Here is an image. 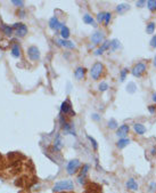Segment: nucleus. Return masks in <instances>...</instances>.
<instances>
[{"instance_id": "1", "label": "nucleus", "mask_w": 156, "mask_h": 193, "mask_svg": "<svg viewBox=\"0 0 156 193\" xmlns=\"http://www.w3.org/2000/svg\"><path fill=\"white\" fill-rule=\"evenodd\" d=\"M74 189V183L71 180H63L57 183H55L53 191L54 192H61V191H70Z\"/></svg>"}, {"instance_id": "2", "label": "nucleus", "mask_w": 156, "mask_h": 193, "mask_svg": "<svg viewBox=\"0 0 156 193\" xmlns=\"http://www.w3.org/2000/svg\"><path fill=\"white\" fill-rule=\"evenodd\" d=\"M103 70H104V65L100 63V62H96L92 66H91V70H90V76L93 80H97L101 73H103Z\"/></svg>"}, {"instance_id": "3", "label": "nucleus", "mask_w": 156, "mask_h": 193, "mask_svg": "<svg viewBox=\"0 0 156 193\" xmlns=\"http://www.w3.org/2000/svg\"><path fill=\"white\" fill-rule=\"evenodd\" d=\"M145 72H146V64H145V63H141V62H140V63H137V64L132 68V70H131L132 76L136 77V78H141Z\"/></svg>"}, {"instance_id": "4", "label": "nucleus", "mask_w": 156, "mask_h": 193, "mask_svg": "<svg viewBox=\"0 0 156 193\" xmlns=\"http://www.w3.org/2000/svg\"><path fill=\"white\" fill-rule=\"evenodd\" d=\"M13 31L16 33L17 37H24L26 33H27V26L23 23H15L13 26Z\"/></svg>"}, {"instance_id": "5", "label": "nucleus", "mask_w": 156, "mask_h": 193, "mask_svg": "<svg viewBox=\"0 0 156 193\" xmlns=\"http://www.w3.org/2000/svg\"><path fill=\"white\" fill-rule=\"evenodd\" d=\"M80 160L79 159H73L71 160L69 164H67V167H66V170H67V174L69 175H73L78 172L79 167H80Z\"/></svg>"}, {"instance_id": "6", "label": "nucleus", "mask_w": 156, "mask_h": 193, "mask_svg": "<svg viewBox=\"0 0 156 193\" xmlns=\"http://www.w3.org/2000/svg\"><path fill=\"white\" fill-rule=\"evenodd\" d=\"M27 56L30 57L31 61H39L40 60V50L35 46H31L27 48Z\"/></svg>"}, {"instance_id": "7", "label": "nucleus", "mask_w": 156, "mask_h": 193, "mask_svg": "<svg viewBox=\"0 0 156 193\" xmlns=\"http://www.w3.org/2000/svg\"><path fill=\"white\" fill-rule=\"evenodd\" d=\"M91 41L93 42V45H99L100 42L105 41V34L101 31H96L91 34Z\"/></svg>"}, {"instance_id": "8", "label": "nucleus", "mask_w": 156, "mask_h": 193, "mask_svg": "<svg viewBox=\"0 0 156 193\" xmlns=\"http://www.w3.org/2000/svg\"><path fill=\"white\" fill-rule=\"evenodd\" d=\"M130 127L128 125H121L117 129H116V136L120 138H127L128 134H129Z\"/></svg>"}, {"instance_id": "9", "label": "nucleus", "mask_w": 156, "mask_h": 193, "mask_svg": "<svg viewBox=\"0 0 156 193\" xmlns=\"http://www.w3.org/2000/svg\"><path fill=\"white\" fill-rule=\"evenodd\" d=\"M63 25H64V24H63V23H61V22H59V19H58L56 16H53V17L49 19V27H50L51 30H54V31H58V30H61Z\"/></svg>"}, {"instance_id": "10", "label": "nucleus", "mask_w": 156, "mask_h": 193, "mask_svg": "<svg viewBox=\"0 0 156 193\" xmlns=\"http://www.w3.org/2000/svg\"><path fill=\"white\" fill-rule=\"evenodd\" d=\"M61 112L64 113V114H67V113H72L74 115V111L72 110V105L70 103V101H64L61 105Z\"/></svg>"}, {"instance_id": "11", "label": "nucleus", "mask_w": 156, "mask_h": 193, "mask_svg": "<svg viewBox=\"0 0 156 193\" xmlns=\"http://www.w3.org/2000/svg\"><path fill=\"white\" fill-rule=\"evenodd\" d=\"M109 46H111V41H108V40H105L103 44H101V46L98 48V49H96L95 50V55L96 56H99V55H101L105 50H107V49H109Z\"/></svg>"}, {"instance_id": "12", "label": "nucleus", "mask_w": 156, "mask_h": 193, "mask_svg": "<svg viewBox=\"0 0 156 193\" xmlns=\"http://www.w3.org/2000/svg\"><path fill=\"white\" fill-rule=\"evenodd\" d=\"M89 168H90L89 165H84V166H83V168H82V170H81V173H80V175H79V177H78V182L80 184H84V180H85V176H87V174H88Z\"/></svg>"}, {"instance_id": "13", "label": "nucleus", "mask_w": 156, "mask_h": 193, "mask_svg": "<svg viewBox=\"0 0 156 193\" xmlns=\"http://www.w3.org/2000/svg\"><path fill=\"white\" fill-rule=\"evenodd\" d=\"M58 45L59 46H63L65 48H69V49H74L75 48V45L73 41H70V40H64V39H59L58 41Z\"/></svg>"}, {"instance_id": "14", "label": "nucleus", "mask_w": 156, "mask_h": 193, "mask_svg": "<svg viewBox=\"0 0 156 193\" xmlns=\"http://www.w3.org/2000/svg\"><path fill=\"white\" fill-rule=\"evenodd\" d=\"M63 147V142H62V137L61 134H57L55 137V142H54V150L55 151H61Z\"/></svg>"}, {"instance_id": "15", "label": "nucleus", "mask_w": 156, "mask_h": 193, "mask_svg": "<svg viewBox=\"0 0 156 193\" xmlns=\"http://www.w3.org/2000/svg\"><path fill=\"white\" fill-rule=\"evenodd\" d=\"M10 55H11L14 58H19V57H21V48H19V45H18V44H15V45L11 47Z\"/></svg>"}, {"instance_id": "16", "label": "nucleus", "mask_w": 156, "mask_h": 193, "mask_svg": "<svg viewBox=\"0 0 156 193\" xmlns=\"http://www.w3.org/2000/svg\"><path fill=\"white\" fill-rule=\"evenodd\" d=\"M133 130H135L138 135H144V134L146 133V127H145L143 123L137 122V123L133 125Z\"/></svg>"}, {"instance_id": "17", "label": "nucleus", "mask_w": 156, "mask_h": 193, "mask_svg": "<svg viewBox=\"0 0 156 193\" xmlns=\"http://www.w3.org/2000/svg\"><path fill=\"white\" fill-rule=\"evenodd\" d=\"M62 126H63V129H64L65 133L71 134V135H75V129H74L73 123H67V122H65V123L62 125Z\"/></svg>"}, {"instance_id": "18", "label": "nucleus", "mask_w": 156, "mask_h": 193, "mask_svg": "<svg viewBox=\"0 0 156 193\" xmlns=\"http://www.w3.org/2000/svg\"><path fill=\"white\" fill-rule=\"evenodd\" d=\"M127 188L129 189V190H132V191H137L138 190V183L135 181V178H129L128 180V182H127Z\"/></svg>"}, {"instance_id": "19", "label": "nucleus", "mask_w": 156, "mask_h": 193, "mask_svg": "<svg viewBox=\"0 0 156 193\" xmlns=\"http://www.w3.org/2000/svg\"><path fill=\"white\" fill-rule=\"evenodd\" d=\"M84 73H85V69L82 68V66H79V68H77V70L74 72V77L77 78V80H81V79H83Z\"/></svg>"}, {"instance_id": "20", "label": "nucleus", "mask_w": 156, "mask_h": 193, "mask_svg": "<svg viewBox=\"0 0 156 193\" xmlns=\"http://www.w3.org/2000/svg\"><path fill=\"white\" fill-rule=\"evenodd\" d=\"M61 36H62V39H64V40H67V39L70 38V36H71L70 29H69L66 25H63V26H62V29H61Z\"/></svg>"}, {"instance_id": "21", "label": "nucleus", "mask_w": 156, "mask_h": 193, "mask_svg": "<svg viewBox=\"0 0 156 193\" xmlns=\"http://www.w3.org/2000/svg\"><path fill=\"white\" fill-rule=\"evenodd\" d=\"M83 22L85 23V24H90V25H92V26H97V24H96V22H95V19L91 17V15H89V14H84L83 15Z\"/></svg>"}, {"instance_id": "22", "label": "nucleus", "mask_w": 156, "mask_h": 193, "mask_svg": "<svg viewBox=\"0 0 156 193\" xmlns=\"http://www.w3.org/2000/svg\"><path fill=\"white\" fill-rule=\"evenodd\" d=\"M130 139L129 138H120L119 139V142L116 143V146L119 147V149H124L125 146H128L129 144H130Z\"/></svg>"}, {"instance_id": "23", "label": "nucleus", "mask_w": 156, "mask_h": 193, "mask_svg": "<svg viewBox=\"0 0 156 193\" xmlns=\"http://www.w3.org/2000/svg\"><path fill=\"white\" fill-rule=\"evenodd\" d=\"M129 9H130V5L129 3H121V5H119L116 7V11L119 14H123V13H125Z\"/></svg>"}, {"instance_id": "24", "label": "nucleus", "mask_w": 156, "mask_h": 193, "mask_svg": "<svg viewBox=\"0 0 156 193\" xmlns=\"http://www.w3.org/2000/svg\"><path fill=\"white\" fill-rule=\"evenodd\" d=\"M0 29H1V31L6 34V36H11L13 34V27L11 26H8V25H5V24H2V25H0Z\"/></svg>"}, {"instance_id": "25", "label": "nucleus", "mask_w": 156, "mask_h": 193, "mask_svg": "<svg viewBox=\"0 0 156 193\" xmlns=\"http://www.w3.org/2000/svg\"><path fill=\"white\" fill-rule=\"evenodd\" d=\"M155 27H156L155 22H149V23L146 25V32L149 33V34H152V33L155 32Z\"/></svg>"}, {"instance_id": "26", "label": "nucleus", "mask_w": 156, "mask_h": 193, "mask_svg": "<svg viewBox=\"0 0 156 193\" xmlns=\"http://www.w3.org/2000/svg\"><path fill=\"white\" fill-rule=\"evenodd\" d=\"M120 48V41L117 40V39H113L112 41H111V46H109V49L112 50V52H115L116 49H119Z\"/></svg>"}, {"instance_id": "27", "label": "nucleus", "mask_w": 156, "mask_h": 193, "mask_svg": "<svg viewBox=\"0 0 156 193\" xmlns=\"http://www.w3.org/2000/svg\"><path fill=\"white\" fill-rule=\"evenodd\" d=\"M146 5H147V8L151 10V11H156V0H148L147 2H146Z\"/></svg>"}, {"instance_id": "28", "label": "nucleus", "mask_w": 156, "mask_h": 193, "mask_svg": "<svg viewBox=\"0 0 156 193\" xmlns=\"http://www.w3.org/2000/svg\"><path fill=\"white\" fill-rule=\"evenodd\" d=\"M108 128H109V129H117V128H119L117 121H116L114 118L109 119V121H108Z\"/></svg>"}, {"instance_id": "29", "label": "nucleus", "mask_w": 156, "mask_h": 193, "mask_svg": "<svg viewBox=\"0 0 156 193\" xmlns=\"http://www.w3.org/2000/svg\"><path fill=\"white\" fill-rule=\"evenodd\" d=\"M127 90L130 93V94H133L136 90H137V86L135 82H129L128 86H127Z\"/></svg>"}, {"instance_id": "30", "label": "nucleus", "mask_w": 156, "mask_h": 193, "mask_svg": "<svg viewBox=\"0 0 156 193\" xmlns=\"http://www.w3.org/2000/svg\"><path fill=\"white\" fill-rule=\"evenodd\" d=\"M98 88H99V90H100V92H106V90L109 88V86H108V84H107L106 81H101V82L99 84Z\"/></svg>"}, {"instance_id": "31", "label": "nucleus", "mask_w": 156, "mask_h": 193, "mask_svg": "<svg viewBox=\"0 0 156 193\" xmlns=\"http://www.w3.org/2000/svg\"><path fill=\"white\" fill-rule=\"evenodd\" d=\"M87 138L91 142V144H92V147H93V150H97L98 149V143H97V141L92 137V136H90V135H87Z\"/></svg>"}, {"instance_id": "32", "label": "nucleus", "mask_w": 156, "mask_h": 193, "mask_svg": "<svg viewBox=\"0 0 156 193\" xmlns=\"http://www.w3.org/2000/svg\"><path fill=\"white\" fill-rule=\"evenodd\" d=\"M127 74H128V69H123L121 72H120V81L123 82L127 78Z\"/></svg>"}, {"instance_id": "33", "label": "nucleus", "mask_w": 156, "mask_h": 193, "mask_svg": "<svg viewBox=\"0 0 156 193\" xmlns=\"http://www.w3.org/2000/svg\"><path fill=\"white\" fill-rule=\"evenodd\" d=\"M105 14H106V11H101V13H99V14L97 15V21H98L99 23H101V22L105 19Z\"/></svg>"}, {"instance_id": "34", "label": "nucleus", "mask_w": 156, "mask_h": 193, "mask_svg": "<svg viewBox=\"0 0 156 193\" xmlns=\"http://www.w3.org/2000/svg\"><path fill=\"white\" fill-rule=\"evenodd\" d=\"M111 18H112V14H111V13H106V14H105V19H104L105 25H108V24H109Z\"/></svg>"}, {"instance_id": "35", "label": "nucleus", "mask_w": 156, "mask_h": 193, "mask_svg": "<svg viewBox=\"0 0 156 193\" xmlns=\"http://www.w3.org/2000/svg\"><path fill=\"white\" fill-rule=\"evenodd\" d=\"M11 3H14V5L18 6V7H23L24 1H22V0H13V1H11Z\"/></svg>"}, {"instance_id": "36", "label": "nucleus", "mask_w": 156, "mask_h": 193, "mask_svg": "<svg viewBox=\"0 0 156 193\" xmlns=\"http://www.w3.org/2000/svg\"><path fill=\"white\" fill-rule=\"evenodd\" d=\"M149 45H151V47L156 48V34H155V36H153V38L151 39V41H149Z\"/></svg>"}, {"instance_id": "37", "label": "nucleus", "mask_w": 156, "mask_h": 193, "mask_svg": "<svg viewBox=\"0 0 156 193\" xmlns=\"http://www.w3.org/2000/svg\"><path fill=\"white\" fill-rule=\"evenodd\" d=\"M147 109H148L149 113H152V114L156 112V106H155V105H148V107H147Z\"/></svg>"}, {"instance_id": "38", "label": "nucleus", "mask_w": 156, "mask_h": 193, "mask_svg": "<svg viewBox=\"0 0 156 193\" xmlns=\"http://www.w3.org/2000/svg\"><path fill=\"white\" fill-rule=\"evenodd\" d=\"M156 189V183L155 182H152L151 184H149V192H154Z\"/></svg>"}, {"instance_id": "39", "label": "nucleus", "mask_w": 156, "mask_h": 193, "mask_svg": "<svg viewBox=\"0 0 156 193\" xmlns=\"http://www.w3.org/2000/svg\"><path fill=\"white\" fill-rule=\"evenodd\" d=\"M136 5H137L138 7H140V8H141V7H144V6L146 5V1H145V0H139V1H137V2H136Z\"/></svg>"}, {"instance_id": "40", "label": "nucleus", "mask_w": 156, "mask_h": 193, "mask_svg": "<svg viewBox=\"0 0 156 193\" xmlns=\"http://www.w3.org/2000/svg\"><path fill=\"white\" fill-rule=\"evenodd\" d=\"M91 118H92L95 121H99V120H100V115L97 114V113H93V114L91 115Z\"/></svg>"}, {"instance_id": "41", "label": "nucleus", "mask_w": 156, "mask_h": 193, "mask_svg": "<svg viewBox=\"0 0 156 193\" xmlns=\"http://www.w3.org/2000/svg\"><path fill=\"white\" fill-rule=\"evenodd\" d=\"M152 99L156 103V93H153V94H152Z\"/></svg>"}, {"instance_id": "42", "label": "nucleus", "mask_w": 156, "mask_h": 193, "mask_svg": "<svg viewBox=\"0 0 156 193\" xmlns=\"http://www.w3.org/2000/svg\"><path fill=\"white\" fill-rule=\"evenodd\" d=\"M152 154H153V155L156 154V147H153V149H152Z\"/></svg>"}, {"instance_id": "43", "label": "nucleus", "mask_w": 156, "mask_h": 193, "mask_svg": "<svg viewBox=\"0 0 156 193\" xmlns=\"http://www.w3.org/2000/svg\"><path fill=\"white\" fill-rule=\"evenodd\" d=\"M153 63H154V66L156 68V55H155V57H154V61H153Z\"/></svg>"}]
</instances>
